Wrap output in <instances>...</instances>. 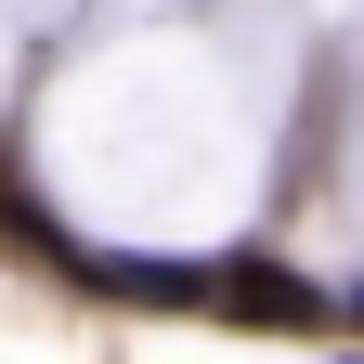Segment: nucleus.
I'll return each mask as SVG.
<instances>
[]
</instances>
